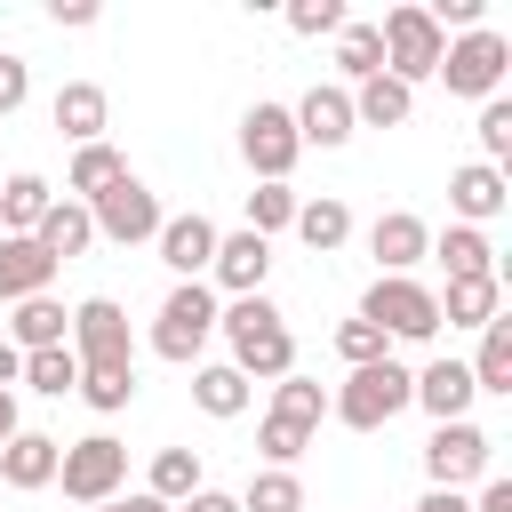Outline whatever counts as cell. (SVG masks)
Instances as JSON below:
<instances>
[{
	"label": "cell",
	"mask_w": 512,
	"mask_h": 512,
	"mask_svg": "<svg viewBox=\"0 0 512 512\" xmlns=\"http://www.w3.org/2000/svg\"><path fill=\"white\" fill-rule=\"evenodd\" d=\"M216 336L232 344V368H240L248 384L296 376V336H288V320H280L272 296H232V304H216Z\"/></svg>",
	"instance_id": "1"
},
{
	"label": "cell",
	"mask_w": 512,
	"mask_h": 512,
	"mask_svg": "<svg viewBox=\"0 0 512 512\" xmlns=\"http://www.w3.org/2000/svg\"><path fill=\"white\" fill-rule=\"evenodd\" d=\"M408 400H416V368L376 360V368H352V376L328 392V416H336L344 432H384V424H392Z\"/></svg>",
	"instance_id": "2"
},
{
	"label": "cell",
	"mask_w": 512,
	"mask_h": 512,
	"mask_svg": "<svg viewBox=\"0 0 512 512\" xmlns=\"http://www.w3.org/2000/svg\"><path fill=\"white\" fill-rule=\"evenodd\" d=\"M360 320L384 328V344H432V336H440V296H432L424 280H392V272H376L368 296H360Z\"/></svg>",
	"instance_id": "3"
},
{
	"label": "cell",
	"mask_w": 512,
	"mask_h": 512,
	"mask_svg": "<svg viewBox=\"0 0 512 512\" xmlns=\"http://www.w3.org/2000/svg\"><path fill=\"white\" fill-rule=\"evenodd\" d=\"M376 40H384V80H400V88L432 80V72H440V48H448V32L424 16V0H400V8H384Z\"/></svg>",
	"instance_id": "4"
},
{
	"label": "cell",
	"mask_w": 512,
	"mask_h": 512,
	"mask_svg": "<svg viewBox=\"0 0 512 512\" xmlns=\"http://www.w3.org/2000/svg\"><path fill=\"white\" fill-rule=\"evenodd\" d=\"M504 72H512V40L488 32V24H472V32H456V40L440 48V72H432V80H448V96L488 104V96H504Z\"/></svg>",
	"instance_id": "5"
},
{
	"label": "cell",
	"mask_w": 512,
	"mask_h": 512,
	"mask_svg": "<svg viewBox=\"0 0 512 512\" xmlns=\"http://www.w3.org/2000/svg\"><path fill=\"white\" fill-rule=\"evenodd\" d=\"M208 336H216V288L208 280H176L160 296V312H152V352L176 360V368H192Z\"/></svg>",
	"instance_id": "6"
},
{
	"label": "cell",
	"mask_w": 512,
	"mask_h": 512,
	"mask_svg": "<svg viewBox=\"0 0 512 512\" xmlns=\"http://www.w3.org/2000/svg\"><path fill=\"white\" fill-rule=\"evenodd\" d=\"M56 488H64L72 504H112V496H128V448H120L112 432L64 440V456H56Z\"/></svg>",
	"instance_id": "7"
},
{
	"label": "cell",
	"mask_w": 512,
	"mask_h": 512,
	"mask_svg": "<svg viewBox=\"0 0 512 512\" xmlns=\"http://www.w3.org/2000/svg\"><path fill=\"white\" fill-rule=\"evenodd\" d=\"M88 224H96V240H120V248H144V240H160V224H168V208H160V192H152L144 176H120L112 192H96V200H88Z\"/></svg>",
	"instance_id": "8"
},
{
	"label": "cell",
	"mask_w": 512,
	"mask_h": 512,
	"mask_svg": "<svg viewBox=\"0 0 512 512\" xmlns=\"http://www.w3.org/2000/svg\"><path fill=\"white\" fill-rule=\"evenodd\" d=\"M240 160H248L256 184H288V168L304 160L288 104H248V112H240Z\"/></svg>",
	"instance_id": "9"
},
{
	"label": "cell",
	"mask_w": 512,
	"mask_h": 512,
	"mask_svg": "<svg viewBox=\"0 0 512 512\" xmlns=\"http://www.w3.org/2000/svg\"><path fill=\"white\" fill-rule=\"evenodd\" d=\"M72 360L80 368H136V328H128V312L112 304V296H88V304H72Z\"/></svg>",
	"instance_id": "10"
},
{
	"label": "cell",
	"mask_w": 512,
	"mask_h": 512,
	"mask_svg": "<svg viewBox=\"0 0 512 512\" xmlns=\"http://www.w3.org/2000/svg\"><path fill=\"white\" fill-rule=\"evenodd\" d=\"M488 456H496V440H488L472 416H456V424H432V440H424V480L464 496L472 480H488Z\"/></svg>",
	"instance_id": "11"
},
{
	"label": "cell",
	"mask_w": 512,
	"mask_h": 512,
	"mask_svg": "<svg viewBox=\"0 0 512 512\" xmlns=\"http://www.w3.org/2000/svg\"><path fill=\"white\" fill-rule=\"evenodd\" d=\"M368 256H376V272L416 280V264L432 256V224H424V216H408V208H384V216L368 224Z\"/></svg>",
	"instance_id": "12"
},
{
	"label": "cell",
	"mask_w": 512,
	"mask_h": 512,
	"mask_svg": "<svg viewBox=\"0 0 512 512\" xmlns=\"http://www.w3.org/2000/svg\"><path fill=\"white\" fill-rule=\"evenodd\" d=\"M288 120H296V144L312 152H336V144H352V88H304V104H288Z\"/></svg>",
	"instance_id": "13"
},
{
	"label": "cell",
	"mask_w": 512,
	"mask_h": 512,
	"mask_svg": "<svg viewBox=\"0 0 512 512\" xmlns=\"http://www.w3.org/2000/svg\"><path fill=\"white\" fill-rule=\"evenodd\" d=\"M208 280H216L224 296H264V280H272V240H256V232H216Z\"/></svg>",
	"instance_id": "14"
},
{
	"label": "cell",
	"mask_w": 512,
	"mask_h": 512,
	"mask_svg": "<svg viewBox=\"0 0 512 512\" xmlns=\"http://www.w3.org/2000/svg\"><path fill=\"white\" fill-rule=\"evenodd\" d=\"M448 208H456V224L488 232V224L512 208V184H504V168H480V160H464V168L448 176Z\"/></svg>",
	"instance_id": "15"
},
{
	"label": "cell",
	"mask_w": 512,
	"mask_h": 512,
	"mask_svg": "<svg viewBox=\"0 0 512 512\" xmlns=\"http://www.w3.org/2000/svg\"><path fill=\"white\" fill-rule=\"evenodd\" d=\"M160 264L176 272V280H208V264H216V224L200 216V208H184V216H168L160 224Z\"/></svg>",
	"instance_id": "16"
},
{
	"label": "cell",
	"mask_w": 512,
	"mask_h": 512,
	"mask_svg": "<svg viewBox=\"0 0 512 512\" xmlns=\"http://www.w3.org/2000/svg\"><path fill=\"white\" fill-rule=\"evenodd\" d=\"M472 368L464 360H432V368H416V400L408 408H424L432 424H456V416H472Z\"/></svg>",
	"instance_id": "17"
},
{
	"label": "cell",
	"mask_w": 512,
	"mask_h": 512,
	"mask_svg": "<svg viewBox=\"0 0 512 512\" xmlns=\"http://www.w3.org/2000/svg\"><path fill=\"white\" fill-rule=\"evenodd\" d=\"M48 120H56V136H72V144H104L112 96H104L96 80H64V88H56V104H48Z\"/></svg>",
	"instance_id": "18"
},
{
	"label": "cell",
	"mask_w": 512,
	"mask_h": 512,
	"mask_svg": "<svg viewBox=\"0 0 512 512\" xmlns=\"http://www.w3.org/2000/svg\"><path fill=\"white\" fill-rule=\"evenodd\" d=\"M56 456H64V440H48V432H16V440L0 448V480H8L16 496H40V488H56Z\"/></svg>",
	"instance_id": "19"
},
{
	"label": "cell",
	"mask_w": 512,
	"mask_h": 512,
	"mask_svg": "<svg viewBox=\"0 0 512 512\" xmlns=\"http://www.w3.org/2000/svg\"><path fill=\"white\" fill-rule=\"evenodd\" d=\"M248 400H256V384H248L232 360H208V368H192V408H200V416L232 424V416H248Z\"/></svg>",
	"instance_id": "20"
},
{
	"label": "cell",
	"mask_w": 512,
	"mask_h": 512,
	"mask_svg": "<svg viewBox=\"0 0 512 512\" xmlns=\"http://www.w3.org/2000/svg\"><path fill=\"white\" fill-rule=\"evenodd\" d=\"M48 280H56V264L40 256V240H16V232H0V304L48 296Z\"/></svg>",
	"instance_id": "21"
},
{
	"label": "cell",
	"mask_w": 512,
	"mask_h": 512,
	"mask_svg": "<svg viewBox=\"0 0 512 512\" xmlns=\"http://www.w3.org/2000/svg\"><path fill=\"white\" fill-rule=\"evenodd\" d=\"M32 240H40V256H48V264H72V256H88V248H96V224H88V208H80V200H48V216H40V232H32Z\"/></svg>",
	"instance_id": "22"
},
{
	"label": "cell",
	"mask_w": 512,
	"mask_h": 512,
	"mask_svg": "<svg viewBox=\"0 0 512 512\" xmlns=\"http://www.w3.org/2000/svg\"><path fill=\"white\" fill-rule=\"evenodd\" d=\"M312 256H336L344 240H352V208L336 200V192H320V200H296V224H288Z\"/></svg>",
	"instance_id": "23"
},
{
	"label": "cell",
	"mask_w": 512,
	"mask_h": 512,
	"mask_svg": "<svg viewBox=\"0 0 512 512\" xmlns=\"http://www.w3.org/2000/svg\"><path fill=\"white\" fill-rule=\"evenodd\" d=\"M432 256L448 264V280H496V240H488V232H472V224L432 232Z\"/></svg>",
	"instance_id": "24"
},
{
	"label": "cell",
	"mask_w": 512,
	"mask_h": 512,
	"mask_svg": "<svg viewBox=\"0 0 512 512\" xmlns=\"http://www.w3.org/2000/svg\"><path fill=\"white\" fill-rule=\"evenodd\" d=\"M72 336V312L56 304V296H24L16 312H8V344L16 352H48V344H64Z\"/></svg>",
	"instance_id": "25"
},
{
	"label": "cell",
	"mask_w": 512,
	"mask_h": 512,
	"mask_svg": "<svg viewBox=\"0 0 512 512\" xmlns=\"http://www.w3.org/2000/svg\"><path fill=\"white\" fill-rule=\"evenodd\" d=\"M48 200H56V184H48L40 168H16V176L0 184V224H8L16 240H32V232H40V216H48Z\"/></svg>",
	"instance_id": "26"
},
{
	"label": "cell",
	"mask_w": 512,
	"mask_h": 512,
	"mask_svg": "<svg viewBox=\"0 0 512 512\" xmlns=\"http://www.w3.org/2000/svg\"><path fill=\"white\" fill-rule=\"evenodd\" d=\"M408 112H416V88H400L384 72L352 88V128H408Z\"/></svg>",
	"instance_id": "27"
},
{
	"label": "cell",
	"mask_w": 512,
	"mask_h": 512,
	"mask_svg": "<svg viewBox=\"0 0 512 512\" xmlns=\"http://www.w3.org/2000/svg\"><path fill=\"white\" fill-rule=\"evenodd\" d=\"M464 368H472V392H496V400H512V320H504V312L480 328V352H472Z\"/></svg>",
	"instance_id": "28"
},
{
	"label": "cell",
	"mask_w": 512,
	"mask_h": 512,
	"mask_svg": "<svg viewBox=\"0 0 512 512\" xmlns=\"http://www.w3.org/2000/svg\"><path fill=\"white\" fill-rule=\"evenodd\" d=\"M120 176H128V160H120L112 144H80V152H72V168H64V200H80V208H88V200H96V192H112Z\"/></svg>",
	"instance_id": "29"
},
{
	"label": "cell",
	"mask_w": 512,
	"mask_h": 512,
	"mask_svg": "<svg viewBox=\"0 0 512 512\" xmlns=\"http://www.w3.org/2000/svg\"><path fill=\"white\" fill-rule=\"evenodd\" d=\"M496 312H504V280H448V296H440L448 328H488Z\"/></svg>",
	"instance_id": "30"
},
{
	"label": "cell",
	"mask_w": 512,
	"mask_h": 512,
	"mask_svg": "<svg viewBox=\"0 0 512 512\" xmlns=\"http://www.w3.org/2000/svg\"><path fill=\"white\" fill-rule=\"evenodd\" d=\"M336 72H344L352 88L384 72V40H376V24H360V16H344V32H336ZM344 80H336V88H344Z\"/></svg>",
	"instance_id": "31"
},
{
	"label": "cell",
	"mask_w": 512,
	"mask_h": 512,
	"mask_svg": "<svg viewBox=\"0 0 512 512\" xmlns=\"http://www.w3.org/2000/svg\"><path fill=\"white\" fill-rule=\"evenodd\" d=\"M16 384H32L40 400H64V392H80V360H72V344L24 352V376H16Z\"/></svg>",
	"instance_id": "32"
},
{
	"label": "cell",
	"mask_w": 512,
	"mask_h": 512,
	"mask_svg": "<svg viewBox=\"0 0 512 512\" xmlns=\"http://www.w3.org/2000/svg\"><path fill=\"white\" fill-rule=\"evenodd\" d=\"M192 488H208V480H200V448H160V456H152V480H144V496H160V504H184Z\"/></svg>",
	"instance_id": "33"
},
{
	"label": "cell",
	"mask_w": 512,
	"mask_h": 512,
	"mask_svg": "<svg viewBox=\"0 0 512 512\" xmlns=\"http://www.w3.org/2000/svg\"><path fill=\"white\" fill-rule=\"evenodd\" d=\"M264 416H288V424L320 432V416H328V392H320L312 376H280V384H272V408H264Z\"/></svg>",
	"instance_id": "34"
},
{
	"label": "cell",
	"mask_w": 512,
	"mask_h": 512,
	"mask_svg": "<svg viewBox=\"0 0 512 512\" xmlns=\"http://www.w3.org/2000/svg\"><path fill=\"white\" fill-rule=\"evenodd\" d=\"M240 512H304V480L296 472H248V488H240Z\"/></svg>",
	"instance_id": "35"
},
{
	"label": "cell",
	"mask_w": 512,
	"mask_h": 512,
	"mask_svg": "<svg viewBox=\"0 0 512 512\" xmlns=\"http://www.w3.org/2000/svg\"><path fill=\"white\" fill-rule=\"evenodd\" d=\"M288 224H296V192H288V184H256V192H248V224H240V232L272 240V232H288Z\"/></svg>",
	"instance_id": "36"
},
{
	"label": "cell",
	"mask_w": 512,
	"mask_h": 512,
	"mask_svg": "<svg viewBox=\"0 0 512 512\" xmlns=\"http://www.w3.org/2000/svg\"><path fill=\"white\" fill-rule=\"evenodd\" d=\"M80 400H88L96 416H120V408L136 400V368H80Z\"/></svg>",
	"instance_id": "37"
},
{
	"label": "cell",
	"mask_w": 512,
	"mask_h": 512,
	"mask_svg": "<svg viewBox=\"0 0 512 512\" xmlns=\"http://www.w3.org/2000/svg\"><path fill=\"white\" fill-rule=\"evenodd\" d=\"M256 448H264V464H272V472H296V456L312 448V432H304V424H288V416H264V424H256Z\"/></svg>",
	"instance_id": "38"
},
{
	"label": "cell",
	"mask_w": 512,
	"mask_h": 512,
	"mask_svg": "<svg viewBox=\"0 0 512 512\" xmlns=\"http://www.w3.org/2000/svg\"><path fill=\"white\" fill-rule=\"evenodd\" d=\"M336 360H344V368H376V360H392V344H384V328H368V320L352 312V320L336 328Z\"/></svg>",
	"instance_id": "39"
},
{
	"label": "cell",
	"mask_w": 512,
	"mask_h": 512,
	"mask_svg": "<svg viewBox=\"0 0 512 512\" xmlns=\"http://www.w3.org/2000/svg\"><path fill=\"white\" fill-rule=\"evenodd\" d=\"M504 160H512V104L488 96L480 104V168H504Z\"/></svg>",
	"instance_id": "40"
},
{
	"label": "cell",
	"mask_w": 512,
	"mask_h": 512,
	"mask_svg": "<svg viewBox=\"0 0 512 512\" xmlns=\"http://www.w3.org/2000/svg\"><path fill=\"white\" fill-rule=\"evenodd\" d=\"M288 32L296 40H320V32L336 40L344 32V0H288Z\"/></svg>",
	"instance_id": "41"
},
{
	"label": "cell",
	"mask_w": 512,
	"mask_h": 512,
	"mask_svg": "<svg viewBox=\"0 0 512 512\" xmlns=\"http://www.w3.org/2000/svg\"><path fill=\"white\" fill-rule=\"evenodd\" d=\"M24 96H32V64H24V56H0V120H8Z\"/></svg>",
	"instance_id": "42"
},
{
	"label": "cell",
	"mask_w": 512,
	"mask_h": 512,
	"mask_svg": "<svg viewBox=\"0 0 512 512\" xmlns=\"http://www.w3.org/2000/svg\"><path fill=\"white\" fill-rule=\"evenodd\" d=\"M480 8H488V0H432L424 16H432L440 32H448V24H456V32H472V24H480Z\"/></svg>",
	"instance_id": "43"
},
{
	"label": "cell",
	"mask_w": 512,
	"mask_h": 512,
	"mask_svg": "<svg viewBox=\"0 0 512 512\" xmlns=\"http://www.w3.org/2000/svg\"><path fill=\"white\" fill-rule=\"evenodd\" d=\"M472 512H512V480H496V472H488V480H480V496H472Z\"/></svg>",
	"instance_id": "44"
},
{
	"label": "cell",
	"mask_w": 512,
	"mask_h": 512,
	"mask_svg": "<svg viewBox=\"0 0 512 512\" xmlns=\"http://www.w3.org/2000/svg\"><path fill=\"white\" fill-rule=\"evenodd\" d=\"M176 512H240V496H224V488H192Z\"/></svg>",
	"instance_id": "45"
},
{
	"label": "cell",
	"mask_w": 512,
	"mask_h": 512,
	"mask_svg": "<svg viewBox=\"0 0 512 512\" xmlns=\"http://www.w3.org/2000/svg\"><path fill=\"white\" fill-rule=\"evenodd\" d=\"M48 16H56V24H72V32H80V24H96V0H56V8H48Z\"/></svg>",
	"instance_id": "46"
},
{
	"label": "cell",
	"mask_w": 512,
	"mask_h": 512,
	"mask_svg": "<svg viewBox=\"0 0 512 512\" xmlns=\"http://www.w3.org/2000/svg\"><path fill=\"white\" fill-rule=\"evenodd\" d=\"M416 512H472V496H456V488H432Z\"/></svg>",
	"instance_id": "47"
},
{
	"label": "cell",
	"mask_w": 512,
	"mask_h": 512,
	"mask_svg": "<svg viewBox=\"0 0 512 512\" xmlns=\"http://www.w3.org/2000/svg\"><path fill=\"white\" fill-rule=\"evenodd\" d=\"M16 376H24V352H16V344H8V336H0V392H8V384H16Z\"/></svg>",
	"instance_id": "48"
},
{
	"label": "cell",
	"mask_w": 512,
	"mask_h": 512,
	"mask_svg": "<svg viewBox=\"0 0 512 512\" xmlns=\"http://www.w3.org/2000/svg\"><path fill=\"white\" fill-rule=\"evenodd\" d=\"M16 432H24V424H16V392H0V448H8Z\"/></svg>",
	"instance_id": "49"
}]
</instances>
